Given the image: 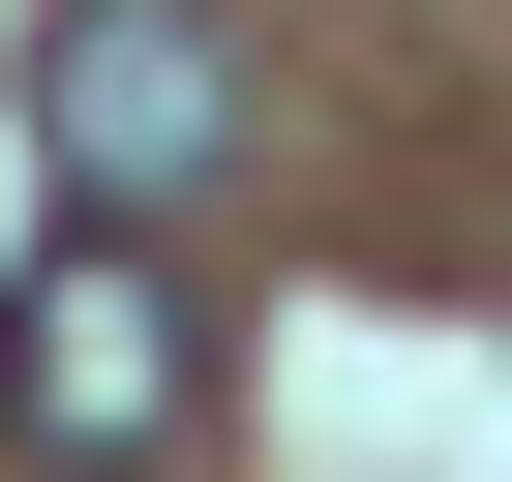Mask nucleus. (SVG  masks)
Masks as SVG:
<instances>
[{
    "mask_svg": "<svg viewBox=\"0 0 512 482\" xmlns=\"http://www.w3.org/2000/svg\"><path fill=\"white\" fill-rule=\"evenodd\" d=\"M31 151H61V211H181L241 151V31L211 0H61L31 31Z\"/></svg>",
    "mask_w": 512,
    "mask_h": 482,
    "instance_id": "2",
    "label": "nucleus"
},
{
    "mask_svg": "<svg viewBox=\"0 0 512 482\" xmlns=\"http://www.w3.org/2000/svg\"><path fill=\"white\" fill-rule=\"evenodd\" d=\"M181 422H211V332H181V272H151V211H91L61 272L0 302V452H91V482H121V452H181Z\"/></svg>",
    "mask_w": 512,
    "mask_h": 482,
    "instance_id": "1",
    "label": "nucleus"
}]
</instances>
